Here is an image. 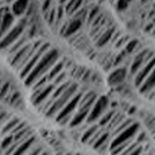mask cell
Segmentation results:
<instances>
[{"label": "cell", "instance_id": "6da1fadb", "mask_svg": "<svg viewBox=\"0 0 155 155\" xmlns=\"http://www.w3.org/2000/svg\"><path fill=\"white\" fill-rule=\"evenodd\" d=\"M59 59V53L56 49H49L48 51L39 58L37 64L35 65V67L31 70V72L23 79V82L27 87H31L41 77H43L50 71L54 63Z\"/></svg>", "mask_w": 155, "mask_h": 155}, {"label": "cell", "instance_id": "7a4b0ae2", "mask_svg": "<svg viewBox=\"0 0 155 155\" xmlns=\"http://www.w3.org/2000/svg\"><path fill=\"white\" fill-rule=\"evenodd\" d=\"M77 91H78V84H71L58 97H57V98H56V100H54V101H53V103L49 107V109L44 112V115H45L46 117L57 116V114L64 108L65 104L67 103L72 97L77 94Z\"/></svg>", "mask_w": 155, "mask_h": 155}, {"label": "cell", "instance_id": "3957f363", "mask_svg": "<svg viewBox=\"0 0 155 155\" xmlns=\"http://www.w3.org/2000/svg\"><path fill=\"white\" fill-rule=\"evenodd\" d=\"M81 96H82V93H78L77 91V94L72 97L71 100L64 105V108L57 114L56 120L60 125H66L67 123H70L71 118L73 117L75 110H77L78 104H79V101H80Z\"/></svg>", "mask_w": 155, "mask_h": 155}, {"label": "cell", "instance_id": "277c9868", "mask_svg": "<svg viewBox=\"0 0 155 155\" xmlns=\"http://www.w3.org/2000/svg\"><path fill=\"white\" fill-rule=\"evenodd\" d=\"M25 28H26V21L25 20H22L20 23L12 27L2 36V38L0 39V51H6L7 49L12 45L16 39H19L20 36L23 35Z\"/></svg>", "mask_w": 155, "mask_h": 155}, {"label": "cell", "instance_id": "5b68a950", "mask_svg": "<svg viewBox=\"0 0 155 155\" xmlns=\"http://www.w3.org/2000/svg\"><path fill=\"white\" fill-rule=\"evenodd\" d=\"M49 49H51V45H50V43H45V42H43L42 43V45L38 48V50L34 53V56H32L31 58L28 60V63H27L23 67H22V70L19 72V74H20V78L23 80L31 72V70L35 67V65L37 64V61L39 60V58L45 53Z\"/></svg>", "mask_w": 155, "mask_h": 155}, {"label": "cell", "instance_id": "8992f818", "mask_svg": "<svg viewBox=\"0 0 155 155\" xmlns=\"http://www.w3.org/2000/svg\"><path fill=\"white\" fill-rule=\"evenodd\" d=\"M138 131H139V124L138 123H133L132 125H130L127 129H125L124 131L119 132L118 134L114 137V139L111 141V148L126 141H132L133 138L137 136Z\"/></svg>", "mask_w": 155, "mask_h": 155}, {"label": "cell", "instance_id": "52a82bcc", "mask_svg": "<svg viewBox=\"0 0 155 155\" xmlns=\"http://www.w3.org/2000/svg\"><path fill=\"white\" fill-rule=\"evenodd\" d=\"M82 22L79 21L77 19H73V18H68L63 21V23L59 27V34L61 37L64 38H68L70 36L77 34L78 31L81 30L82 28Z\"/></svg>", "mask_w": 155, "mask_h": 155}, {"label": "cell", "instance_id": "ba28073f", "mask_svg": "<svg viewBox=\"0 0 155 155\" xmlns=\"http://www.w3.org/2000/svg\"><path fill=\"white\" fill-rule=\"evenodd\" d=\"M108 103H109V101H108V98L105 96H101L96 98V101H95V103L94 105L91 107V111H89V114H88V116H87V123H93V122H95L96 119H98L100 117H102L103 115V112L105 111L107 109V107H108Z\"/></svg>", "mask_w": 155, "mask_h": 155}, {"label": "cell", "instance_id": "9c48e42d", "mask_svg": "<svg viewBox=\"0 0 155 155\" xmlns=\"http://www.w3.org/2000/svg\"><path fill=\"white\" fill-rule=\"evenodd\" d=\"M54 88H56V86L52 82H50L44 87H41V88L35 89V91H31V97H30L31 103L35 107H38L39 104L43 103L46 98L51 95L52 91H54Z\"/></svg>", "mask_w": 155, "mask_h": 155}, {"label": "cell", "instance_id": "30bf717a", "mask_svg": "<svg viewBox=\"0 0 155 155\" xmlns=\"http://www.w3.org/2000/svg\"><path fill=\"white\" fill-rule=\"evenodd\" d=\"M155 53L153 51H150L148 49H143L142 51L138 52L136 54L134 59L132 60L131 63V66H130V72L132 74H136L137 72L141 68L143 65L146 64L148 60L152 59V57L154 56Z\"/></svg>", "mask_w": 155, "mask_h": 155}, {"label": "cell", "instance_id": "8fae6325", "mask_svg": "<svg viewBox=\"0 0 155 155\" xmlns=\"http://www.w3.org/2000/svg\"><path fill=\"white\" fill-rule=\"evenodd\" d=\"M155 67V54L152 57L150 60H148L146 64L142 66L141 68L136 73V78H134V84L139 88V86L143 82V80L147 78L149 73L152 72V70Z\"/></svg>", "mask_w": 155, "mask_h": 155}, {"label": "cell", "instance_id": "7c38bea8", "mask_svg": "<svg viewBox=\"0 0 155 155\" xmlns=\"http://www.w3.org/2000/svg\"><path fill=\"white\" fill-rule=\"evenodd\" d=\"M126 75H127V70L125 67H117L116 70H114L109 74V77H108V84L111 87L119 86V84H122L125 81Z\"/></svg>", "mask_w": 155, "mask_h": 155}, {"label": "cell", "instance_id": "4fadbf2b", "mask_svg": "<svg viewBox=\"0 0 155 155\" xmlns=\"http://www.w3.org/2000/svg\"><path fill=\"white\" fill-rule=\"evenodd\" d=\"M115 30H116V27L114 25V22H111L110 25L107 26V28L102 31V34L97 37L96 41L94 42V43H95V46H96V48H103V46H105L107 44H109Z\"/></svg>", "mask_w": 155, "mask_h": 155}, {"label": "cell", "instance_id": "5bb4252c", "mask_svg": "<svg viewBox=\"0 0 155 155\" xmlns=\"http://www.w3.org/2000/svg\"><path fill=\"white\" fill-rule=\"evenodd\" d=\"M97 98V95L94 91H88L86 94H82V96L79 101L77 109H91V107L94 105L95 101Z\"/></svg>", "mask_w": 155, "mask_h": 155}, {"label": "cell", "instance_id": "9a60e30c", "mask_svg": "<svg viewBox=\"0 0 155 155\" xmlns=\"http://www.w3.org/2000/svg\"><path fill=\"white\" fill-rule=\"evenodd\" d=\"M153 89H155V67L143 80V82L139 86V91L141 94H147Z\"/></svg>", "mask_w": 155, "mask_h": 155}, {"label": "cell", "instance_id": "2e32d148", "mask_svg": "<svg viewBox=\"0 0 155 155\" xmlns=\"http://www.w3.org/2000/svg\"><path fill=\"white\" fill-rule=\"evenodd\" d=\"M30 4V0H14L12 2L11 12L13 13L14 16H21L26 14V11Z\"/></svg>", "mask_w": 155, "mask_h": 155}, {"label": "cell", "instance_id": "e0dca14e", "mask_svg": "<svg viewBox=\"0 0 155 155\" xmlns=\"http://www.w3.org/2000/svg\"><path fill=\"white\" fill-rule=\"evenodd\" d=\"M86 4V0H68L64 6L66 16L71 18L73 14L77 12L80 7H82Z\"/></svg>", "mask_w": 155, "mask_h": 155}, {"label": "cell", "instance_id": "ac0fdd59", "mask_svg": "<svg viewBox=\"0 0 155 155\" xmlns=\"http://www.w3.org/2000/svg\"><path fill=\"white\" fill-rule=\"evenodd\" d=\"M34 141H35V137L31 134L30 137H28L26 140L20 142L18 145V147L14 149V152L11 155H25L28 152V149L32 146Z\"/></svg>", "mask_w": 155, "mask_h": 155}, {"label": "cell", "instance_id": "d6986e66", "mask_svg": "<svg viewBox=\"0 0 155 155\" xmlns=\"http://www.w3.org/2000/svg\"><path fill=\"white\" fill-rule=\"evenodd\" d=\"M28 42H29V37H28V35H22V36H20L19 39H16L13 44L9 46L6 51H5L7 53V57H9V56L14 54L16 51H19L20 49L25 45V44H27Z\"/></svg>", "mask_w": 155, "mask_h": 155}, {"label": "cell", "instance_id": "ffe728a7", "mask_svg": "<svg viewBox=\"0 0 155 155\" xmlns=\"http://www.w3.org/2000/svg\"><path fill=\"white\" fill-rule=\"evenodd\" d=\"M64 67H65V63L63 61V60H59L58 59V60L54 63V65L50 68V71L46 73V74H48V78H49V80H50V82H52V80L57 77L60 72L64 71Z\"/></svg>", "mask_w": 155, "mask_h": 155}, {"label": "cell", "instance_id": "44dd1931", "mask_svg": "<svg viewBox=\"0 0 155 155\" xmlns=\"http://www.w3.org/2000/svg\"><path fill=\"white\" fill-rule=\"evenodd\" d=\"M89 6H91V5H86V4H84V6L80 7L77 12L72 15L71 18L79 20V21H81L82 23H86V20H87V15H88V9H89Z\"/></svg>", "mask_w": 155, "mask_h": 155}, {"label": "cell", "instance_id": "7402d4cb", "mask_svg": "<svg viewBox=\"0 0 155 155\" xmlns=\"http://www.w3.org/2000/svg\"><path fill=\"white\" fill-rule=\"evenodd\" d=\"M101 7L97 6V5H94V4H91L89 6V9H88V15H87V20H86V23L87 25H91V21L96 18L98 14L101 13Z\"/></svg>", "mask_w": 155, "mask_h": 155}, {"label": "cell", "instance_id": "603a6c76", "mask_svg": "<svg viewBox=\"0 0 155 155\" xmlns=\"http://www.w3.org/2000/svg\"><path fill=\"white\" fill-rule=\"evenodd\" d=\"M139 45H140V43H139L138 39H136V38L130 39L129 42L125 44V46L123 48V51L125 52L126 54H132V53L139 48Z\"/></svg>", "mask_w": 155, "mask_h": 155}, {"label": "cell", "instance_id": "cb8c5ba5", "mask_svg": "<svg viewBox=\"0 0 155 155\" xmlns=\"http://www.w3.org/2000/svg\"><path fill=\"white\" fill-rule=\"evenodd\" d=\"M20 120L18 118H11L9 120H7L5 126L2 127V134H8V133H12L13 130L19 125Z\"/></svg>", "mask_w": 155, "mask_h": 155}, {"label": "cell", "instance_id": "d4e9b609", "mask_svg": "<svg viewBox=\"0 0 155 155\" xmlns=\"http://www.w3.org/2000/svg\"><path fill=\"white\" fill-rule=\"evenodd\" d=\"M124 119H125V115H123V114H114L111 120H110L109 124H108V125H109V129L111 130V131H114L119 124L123 122Z\"/></svg>", "mask_w": 155, "mask_h": 155}, {"label": "cell", "instance_id": "484cf974", "mask_svg": "<svg viewBox=\"0 0 155 155\" xmlns=\"http://www.w3.org/2000/svg\"><path fill=\"white\" fill-rule=\"evenodd\" d=\"M133 123H134V122H133V119H131V118H125L123 122L117 126L116 129L114 130V131H111V132H112V136L115 137L116 134H118L119 132H122V131H124L125 129H127L130 125H132Z\"/></svg>", "mask_w": 155, "mask_h": 155}, {"label": "cell", "instance_id": "4316f807", "mask_svg": "<svg viewBox=\"0 0 155 155\" xmlns=\"http://www.w3.org/2000/svg\"><path fill=\"white\" fill-rule=\"evenodd\" d=\"M97 130H98V126H96V125H93L88 130H86L84 133L82 134V137H81V141L84 142V143H87L91 137L94 136V133L96 132Z\"/></svg>", "mask_w": 155, "mask_h": 155}, {"label": "cell", "instance_id": "83f0119b", "mask_svg": "<svg viewBox=\"0 0 155 155\" xmlns=\"http://www.w3.org/2000/svg\"><path fill=\"white\" fill-rule=\"evenodd\" d=\"M130 39L131 38H130L129 35H120V36L118 37V39L114 43V45L116 46L117 49H123L124 46H125V44L129 42Z\"/></svg>", "mask_w": 155, "mask_h": 155}, {"label": "cell", "instance_id": "f1b7e54d", "mask_svg": "<svg viewBox=\"0 0 155 155\" xmlns=\"http://www.w3.org/2000/svg\"><path fill=\"white\" fill-rule=\"evenodd\" d=\"M108 137H109V134L108 133H102L101 136H100V138L97 139L96 141L94 142L91 146H93V148L94 149H98L102 145H104V143H107V141H108Z\"/></svg>", "mask_w": 155, "mask_h": 155}, {"label": "cell", "instance_id": "f546056e", "mask_svg": "<svg viewBox=\"0 0 155 155\" xmlns=\"http://www.w3.org/2000/svg\"><path fill=\"white\" fill-rule=\"evenodd\" d=\"M115 6H116L117 12L122 13V12H125V11H127V9H129L130 4L126 1V0H116Z\"/></svg>", "mask_w": 155, "mask_h": 155}, {"label": "cell", "instance_id": "4dcf8cb0", "mask_svg": "<svg viewBox=\"0 0 155 155\" xmlns=\"http://www.w3.org/2000/svg\"><path fill=\"white\" fill-rule=\"evenodd\" d=\"M66 78H67V74H66V72H64V71L60 72L58 75L54 78L53 80H52V84H53L54 86H56V87H57V86H59V84H64L65 81H67V80H66Z\"/></svg>", "mask_w": 155, "mask_h": 155}, {"label": "cell", "instance_id": "1f68e13d", "mask_svg": "<svg viewBox=\"0 0 155 155\" xmlns=\"http://www.w3.org/2000/svg\"><path fill=\"white\" fill-rule=\"evenodd\" d=\"M145 124H146V126H147L148 130L150 131V133L153 134V133L155 132V117L154 116L146 117V119H145Z\"/></svg>", "mask_w": 155, "mask_h": 155}, {"label": "cell", "instance_id": "d6a6232c", "mask_svg": "<svg viewBox=\"0 0 155 155\" xmlns=\"http://www.w3.org/2000/svg\"><path fill=\"white\" fill-rule=\"evenodd\" d=\"M114 111H109V112H107L105 115H102V118H101V120H100V125L101 126H105V125H108L109 122L111 120V118L114 116Z\"/></svg>", "mask_w": 155, "mask_h": 155}, {"label": "cell", "instance_id": "836d02e7", "mask_svg": "<svg viewBox=\"0 0 155 155\" xmlns=\"http://www.w3.org/2000/svg\"><path fill=\"white\" fill-rule=\"evenodd\" d=\"M52 7H53L52 0H44V2L42 4V14H43V16H45Z\"/></svg>", "mask_w": 155, "mask_h": 155}, {"label": "cell", "instance_id": "e575fe53", "mask_svg": "<svg viewBox=\"0 0 155 155\" xmlns=\"http://www.w3.org/2000/svg\"><path fill=\"white\" fill-rule=\"evenodd\" d=\"M13 142V134H11V136H7L4 138V140L1 141V145H0V147L2 149H6L11 143Z\"/></svg>", "mask_w": 155, "mask_h": 155}, {"label": "cell", "instance_id": "d590c367", "mask_svg": "<svg viewBox=\"0 0 155 155\" xmlns=\"http://www.w3.org/2000/svg\"><path fill=\"white\" fill-rule=\"evenodd\" d=\"M102 133H103V131H102V130H97L96 132L94 133V136L91 137V139H89V141L87 142V143H88V145H91H91H93V143H94V142L96 141L97 139L100 138V136H101Z\"/></svg>", "mask_w": 155, "mask_h": 155}, {"label": "cell", "instance_id": "8d00e7d4", "mask_svg": "<svg viewBox=\"0 0 155 155\" xmlns=\"http://www.w3.org/2000/svg\"><path fill=\"white\" fill-rule=\"evenodd\" d=\"M155 28V25L152 22V21H147L146 22V25H145V27H143V31L147 32V34H149V32L153 31V29Z\"/></svg>", "mask_w": 155, "mask_h": 155}, {"label": "cell", "instance_id": "74e56055", "mask_svg": "<svg viewBox=\"0 0 155 155\" xmlns=\"http://www.w3.org/2000/svg\"><path fill=\"white\" fill-rule=\"evenodd\" d=\"M141 152H142V147L139 145V146H138V147H137L133 152H131V153H130V154H127V155H140V154H141Z\"/></svg>", "mask_w": 155, "mask_h": 155}, {"label": "cell", "instance_id": "f35d334b", "mask_svg": "<svg viewBox=\"0 0 155 155\" xmlns=\"http://www.w3.org/2000/svg\"><path fill=\"white\" fill-rule=\"evenodd\" d=\"M42 153V148L41 147H36V148H34L31 152H29V154L28 155H39Z\"/></svg>", "mask_w": 155, "mask_h": 155}, {"label": "cell", "instance_id": "ab89813d", "mask_svg": "<svg viewBox=\"0 0 155 155\" xmlns=\"http://www.w3.org/2000/svg\"><path fill=\"white\" fill-rule=\"evenodd\" d=\"M5 118H7V119H8V116H7V114H1V115H0V122H2Z\"/></svg>", "mask_w": 155, "mask_h": 155}, {"label": "cell", "instance_id": "60d3db41", "mask_svg": "<svg viewBox=\"0 0 155 155\" xmlns=\"http://www.w3.org/2000/svg\"><path fill=\"white\" fill-rule=\"evenodd\" d=\"M140 1H141L142 5H146V4L150 5V2H152V0H140Z\"/></svg>", "mask_w": 155, "mask_h": 155}, {"label": "cell", "instance_id": "b9f144b4", "mask_svg": "<svg viewBox=\"0 0 155 155\" xmlns=\"http://www.w3.org/2000/svg\"><path fill=\"white\" fill-rule=\"evenodd\" d=\"M67 1H68V0H58V4L61 5V6H65V4H66Z\"/></svg>", "mask_w": 155, "mask_h": 155}, {"label": "cell", "instance_id": "7bdbcfd3", "mask_svg": "<svg viewBox=\"0 0 155 155\" xmlns=\"http://www.w3.org/2000/svg\"><path fill=\"white\" fill-rule=\"evenodd\" d=\"M14 0H4V2L6 4V5H9V4H12Z\"/></svg>", "mask_w": 155, "mask_h": 155}, {"label": "cell", "instance_id": "ee69618b", "mask_svg": "<svg viewBox=\"0 0 155 155\" xmlns=\"http://www.w3.org/2000/svg\"><path fill=\"white\" fill-rule=\"evenodd\" d=\"M150 5H152V7H154V8H155V0H152V2H150Z\"/></svg>", "mask_w": 155, "mask_h": 155}, {"label": "cell", "instance_id": "f6af8a7d", "mask_svg": "<svg viewBox=\"0 0 155 155\" xmlns=\"http://www.w3.org/2000/svg\"><path fill=\"white\" fill-rule=\"evenodd\" d=\"M1 16H2V15L0 13V27H1ZM1 37H2V36H1V34H0V39H1Z\"/></svg>", "mask_w": 155, "mask_h": 155}, {"label": "cell", "instance_id": "bcb514c9", "mask_svg": "<svg viewBox=\"0 0 155 155\" xmlns=\"http://www.w3.org/2000/svg\"><path fill=\"white\" fill-rule=\"evenodd\" d=\"M126 1H127V2H129L130 5H131V4H132V2H134L136 0H126Z\"/></svg>", "mask_w": 155, "mask_h": 155}, {"label": "cell", "instance_id": "7dc6e473", "mask_svg": "<svg viewBox=\"0 0 155 155\" xmlns=\"http://www.w3.org/2000/svg\"><path fill=\"white\" fill-rule=\"evenodd\" d=\"M39 155H46V154H45V153H41Z\"/></svg>", "mask_w": 155, "mask_h": 155}, {"label": "cell", "instance_id": "c3c4849f", "mask_svg": "<svg viewBox=\"0 0 155 155\" xmlns=\"http://www.w3.org/2000/svg\"><path fill=\"white\" fill-rule=\"evenodd\" d=\"M0 154H1V150H0Z\"/></svg>", "mask_w": 155, "mask_h": 155}, {"label": "cell", "instance_id": "681fc988", "mask_svg": "<svg viewBox=\"0 0 155 155\" xmlns=\"http://www.w3.org/2000/svg\"><path fill=\"white\" fill-rule=\"evenodd\" d=\"M66 155H70V154H66Z\"/></svg>", "mask_w": 155, "mask_h": 155}]
</instances>
